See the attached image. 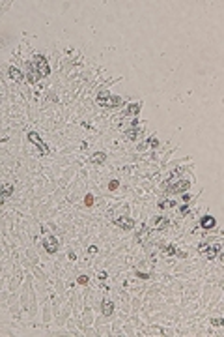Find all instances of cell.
Here are the masks:
<instances>
[{
  "label": "cell",
  "instance_id": "19",
  "mask_svg": "<svg viewBox=\"0 0 224 337\" xmlns=\"http://www.w3.org/2000/svg\"><path fill=\"white\" fill-rule=\"evenodd\" d=\"M164 253H166V255H174V247H166Z\"/></svg>",
  "mask_w": 224,
  "mask_h": 337
},
{
  "label": "cell",
  "instance_id": "7",
  "mask_svg": "<svg viewBox=\"0 0 224 337\" xmlns=\"http://www.w3.org/2000/svg\"><path fill=\"white\" fill-rule=\"evenodd\" d=\"M217 225V221H215V217H211V216H206V217H202V221H200V227L202 229H213Z\"/></svg>",
  "mask_w": 224,
  "mask_h": 337
},
{
  "label": "cell",
  "instance_id": "1",
  "mask_svg": "<svg viewBox=\"0 0 224 337\" xmlns=\"http://www.w3.org/2000/svg\"><path fill=\"white\" fill-rule=\"evenodd\" d=\"M97 101L101 103V105H105V107H118V105H122V99L120 97H116V96H108V94H99L97 96Z\"/></svg>",
  "mask_w": 224,
  "mask_h": 337
},
{
  "label": "cell",
  "instance_id": "18",
  "mask_svg": "<svg viewBox=\"0 0 224 337\" xmlns=\"http://www.w3.org/2000/svg\"><path fill=\"white\" fill-rule=\"evenodd\" d=\"M211 324H213V326H221V324H222V320H221V319H213V320H211Z\"/></svg>",
  "mask_w": 224,
  "mask_h": 337
},
{
  "label": "cell",
  "instance_id": "10",
  "mask_svg": "<svg viewBox=\"0 0 224 337\" xmlns=\"http://www.w3.org/2000/svg\"><path fill=\"white\" fill-rule=\"evenodd\" d=\"M112 311H114V305H112V302H105L103 304V315H112Z\"/></svg>",
  "mask_w": 224,
  "mask_h": 337
},
{
  "label": "cell",
  "instance_id": "20",
  "mask_svg": "<svg viewBox=\"0 0 224 337\" xmlns=\"http://www.w3.org/2000/svg\"><path fill=\"white\" fill-rule=\"evenodd\" d=\"M136 275H138V277H142V279H148V275H146V274H142V272H136Z\"/></svg>",
  "mask_w": 224,
  "mask_h": 337
},
{
  "label": "cell",
  "instance_id": "16",
  "mask_svg": "<svg viewBox=\"0 0 224 337\" xmlns=\"http://www.w3.org/2000/svg\"><path fill=\"white\" fill-rule=\"evenodd\" d=\"M84 204H86V206H92V204H93V197H92V195H86V197H84Z\"/></svg>",
  "mask_w": 224,
  "mask_h": 337
},
{
  "label": "cell",
  "instance_id": "2",
  "mask_svg": "<svg viewBox=\"0 0 224 337\" xmlns=\"http://www.w3.org/2000/svg\"><path fill=\"white\" fill-rule=\"evenodd\" d=\"M200 251L206 255V259H215L219 253H221V244H213V245H206V244H202L200 245Z\"/></svg>",
  "mask_w": 224,
  "mask_h": 337
},
{
  "label": "cell",
  "instance_id": "6",
  "mask_svg": "<svg viewBox=\"0 0 224 337\" xmlns=\"http://www.w3.org/2000/svg\"><path fill=\"white\" fill-rule=\"evenodd\" d=\"M116 225H120L122 229L129 230V229H133V227H135V221H133V219H129V217H120V219H116Z\"/></svg>",
  "mask_w": 224,
  "mask_h": 337
},
{
  "label": "cell",
  "instance_id": "17",
  "mask_svg": "<svg viewBox=\"0 0 224 337\" xmlns=\"http://www.w3.org/2000/svg\"><path fill=\"white\" fill-rule=\"evenodd\" d=\"M77 281H79L80 285H86V283H88V277H86V275H80V277H79Z\"/></svg>",
  "mask_w": 224,
  "mask_h": 337
},
{
  "label": "cell",
  "instance_id": "9",
  "mask_svg": "<svg viewBox=\"0 0 224 337\" xmlns=\"http://www.w3.org/2000/svg\"><path fill=\"white\" fill-rule=\"evenodd\" d=\"M11 193H13V186H11V184H6V186H4V189H2V193H0V204H2V202H4V199H6V197H9Z\"/></svg>",
  "mask_w": 224,
  "mask_h": 337
},
{
  "label": "cell",
  "instance_id": "11",
  "mask_svg": "<svg viewBox=\"0 0 224 337\" xmlns=\"http://www.w3.org/2000/svg\"><path fill=\"white\" fill-rule=\"evenodd\" d=\"M9 77L15 79V81H19V79H22V73H21L19 69H15V67H9Z\"/></svg>",
  "mask_w": 224,
  "mask_h": 337
},
{
  "label": "cell",
  "instance_id": "8",
  "mask_svg": "<svg viewBox=\"0 0 224 337\" xmlns=\"http://www.w3.org/2000/svg\"><path fill=\"white\" fill-rule=\"evenodd\" d=\"M185 189H189V182H178L176 186H168V191H172V193H176V191H185Z\"/></svg>",
  "mask_w": 224,
  "mask_h": 337
},
{
  "label": "cell",
  "instance_id": "13",
  "mask_svg": "<svg viewBox=\"0 0 224 337\" xmlns=\"http://www.w3.org/2000/svg\"><path fill=\"white\" fill-rule=\"evenodd\" d=\"M138 111H140V105L135 103V105H129V111H127V112H129V114H136Z\"/></svg>",
  "mask_w": 224,
  "mask_h": 337
},
{
  "label": "cell",
  "instance_id": "4",
  "mask_svg": "<svg viewBox=\"0 0 224 337\" xmlns=\"http://www.w3.org/2000/svg\"><path fill=\"white\" fill-rule=\"evenodd\" d=\"M36 67H37V75H49V66H47V60L43 56H36Z\"/></svg>",
  "mask_w": 224,
  "mask_h": 337
},
{
  "label": "cell",
  "instance_id": "3",
  "mask_svg": "<svg viewBox=\"0 0 224 337\" xmlns=\"http://www.w3.org/2000/svg\"><path fill=\"white\" fill-rule=\"evenodd\" d=\"M28 139H30V141H32V142H34V144L39 148V150H41V154H49V148H47V144H45V142L39 139V135H37V133L30 131V133H28Z\"/></svg>",
  "mask_w": 224,
  "mask_h": 337
},
{
  "label": "cell",
  "instance_id": "15",
  "mask_svg": "<svg viewBox=\"0 0 224 337\" xmlns=\"http://www.w3.org/2000/svg\"><path fill=\"white\" fill-rule=\"evenodd\" d=\"M118 184H120L118 180H112V182L108 184V189H110V191H116V189H118Z\"/></svg>",
  "mask_w": 224,
  "mask_h": 337
},
{
  "label": "cell",
  "instance_id": "12",
  "mask_svg": "<svg viewBox=\"0 0 224 337\" xmlns=\"http://www.w3.org/2000/svg\"><path fill=\"white\" fill-rule=\"evenodd\" d=\"M90 161H92V163H103V161H105V154H101V152H99V154L92 156V157H90Z\"/></svg>",
  "mask_w": 224,
  "mask_h": 337
},
{
  "label": "cell",
  "instance_id": "14",
  "mask_svg": "<svg viewBox=\"0 0 224 337\" xmlns=\"http://www.w3.org/2000/svg\"><path fill=\"white\" fill-rule=\"evenodd\" d=\"M155 225H157V229H163V227H166V225H168V221H166V219H163V217H159V219L155 221Z\"/></svg>",
  "mask_w": 224,
  "mask_h": 337
},
{
  "label": "cell",
  "instance_id": "5",
  "mask_svg": "<svg viewBox=\"0 0 224 337\" xmlns=\"http://www.w3.org/2000/svg\"><path fill=\"white\" fill-rule=\"evenodd\" d=\"M43 245H45V249H47L49 253H56V249H58V240H56L54 236H49Z\"/></svg>",
  "mask_w": 224,
  "mask_h": 337
}]
</instances>
